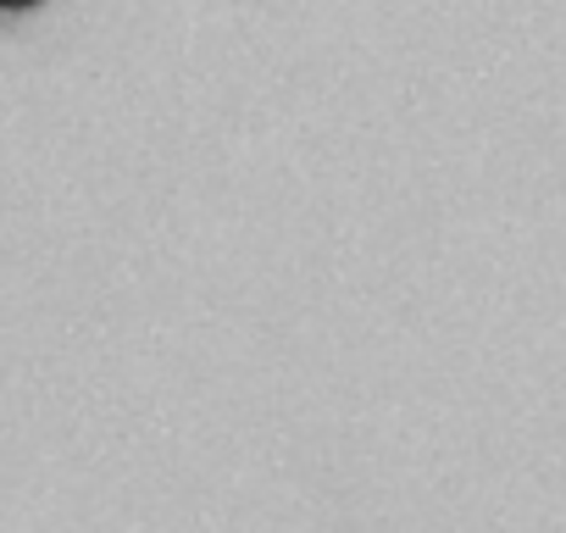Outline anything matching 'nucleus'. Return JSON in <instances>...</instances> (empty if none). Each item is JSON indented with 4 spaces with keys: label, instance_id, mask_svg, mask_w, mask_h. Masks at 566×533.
<instances>
[{
    "label": "nucleus",
    "instance_id": "f257e3e1",
    "mask_svg": "<svg viewBox=\"0 0 566 533\" xmlns=\"http://www.w3.org/2000/svg\"><path fill=\"white\" fill-rule=\"evenodd\" d=\"M29 7H45V0H0V12H29Z\"/></svg>",
    "mask_w": 566,
    "mask_h": 533
}]
</instances>
